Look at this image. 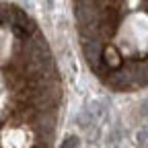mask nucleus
Returning <instances> with one entry per match:
<instances>
[{"instance_id": "obj_1", "label": "nucleus", "mask_w": 148, "mask_h": 148, "mask_svg": "<svg viewBox=\"0 0 148 148\" xmlns=\"http://www.w3.org/2000/svg\"><path fill=\"white\" fill-rule=\"evenodd\" d=\"M62 74L39 23L2 2V148H53Z\"/></svg>"}, {"instance_id": "obj_2", "label": "nucleus", "mask_w": 148, "mask_h": 148, "mask_svg": "<svg viewBox=\"0 0 148 148\" xmlns=\"http://www.w3.org/2000/svg\"><path fill=\"white\" fill-rule=\"evenodd\" d=\"M80 56L105 88H148V0H72Z\"/></svg>"}]
</instances>
